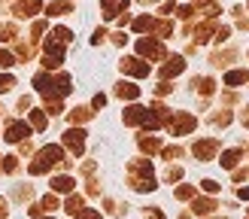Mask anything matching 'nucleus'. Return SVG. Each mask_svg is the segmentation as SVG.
Instances as JSON below:
<instances>
[{
	"label": "nucleus",
	"instance_id": "obj_25",
	"mask_svg": "<svg viewBox=\"0 0 249 219\" xmlns=\"http://www.w3.org/2000/svg\"><path fill=\"white\" fill-rule=\"evenodd\" d=\"M152 24H155V18H149V16H140V18H137L134 21V31H140V34H152Z\"/></svg>",
	"mask_w": 249,
	"mask_h": 219
},
{
	"label": "nucleus",
	"instance_id": "obj_8",
	"mask_svg": "<svg viewBox=\"0 0 249 219\" xmlns=\"http://www.w3.org/2000/svg\"><path fill=\"white\" fill-rule=\"evenodd\" d=\"M28 134H31V125H28V122H9L3 137H6L9 143H18V140H24V137H28Z\"/></svg>",
	"mask_w": 249,
	"mask_h": 219
},
{
	"label": "nucleus",
	"instance_id": "obj_15",
	"mask_svg": "<svg viewBox=\"0 0 249 219\" xmlns=\"http://www.w3.org/2000/svg\"><path fill=\"white\" fill-rule=\"evenodd\" d=\"M36 9H40V3H36V0H21V3H16V16H18V18H31Z\"/></svg>",
	"mask_w": 249,
	"mask_h": 219
},
{
	"label": "nucleus",
	"instance_id": "obj_43",
	"mask_svg": "<svg viewBox=\"0 0 249 219\" xmlns=\"http://www.w3.org/2000/svg\"><path fill=\"white\" fill-rule=\"evenodd\" d=\"M143 3H155V0H143Z\"/></svg>",
	"mask_w": 249,
	"mask_h": 219
},
{
	"label": "nucleus",
	"instance_id": "obj_39",
	"mask_svg": "<svg viewBox=\"0 0 249 219\" xmlns=\"http://www.w3.org/2000/svg\"><path fill=\"white\" fill-rule=\"evenodd\" d=\"M104 104H107V97H104V94H94V101H91V107H97V110H101Z\"/></svg>",
	"mask_w": 249,
	"mask_h": 219
},
{
	"label": "nucleus",
	"instance_id": "obj_30",
	"mask_svg": "<svg viewBox=\"0 0 249 219\" xmlns=\"http://www.w3.org/2000/svg\"><path fill=\"white\" fill-rule=\"evenodd\" d=\"M12 85H16V79H12L9 73H3V76H0V94H6V91L12 89Z\"/></svg>",
	"mask_w": 249,
	"mask_h": 219
},
{
	"label": "nucleus",
	"instance_id": "obj_22",
	"mask_svg": "<svg viewBox=\"0 0 249 219\" xmlns=\"http://www.w3.org/2000/svg\"><path fill=\"white\" fill-rule=\"evenodd\" d=\"M73 6L67 3V0H55V3H49L46 6V12H49V16H64V12H70Z\"/></svg>",
	"mask_w": 249,
	"mask_h": 219
},
{
	"label": "nucleus",
	"instance_id": "obj_32",
	"mask_svg": "<svg viewBox=\"0 0 249 219\" xmlns=\"http://www.w3.org/2000/svg\"><path fill=\"white\" fill-rule=\"evenodd\" d=\"M0 167H3V170H6V174H12V170H16V167H18V162H16V155H6V162H3V164H0Z\"/></svg>",
	"mask_w": 249,
	"mask_h": 219
},
{
	"label": "nucleus",
	"instance_id": "obj_40",
	"mask_svg": "<svg viewBox=\"0 0 249 219\" xmlns=\"http://www.w3.org/2000/svg\"><path fill=\"white\" fill-rule=\"evenodd\" d=\"M6 213H9V204L0 198V219H6Z\"/></svg>",
	"mask_w": 249,
	"mask_h": 219
},
{
	"label": "nucleus",
	"instance_id": "obj_33",
	"mask_svg": "<svg viewBox=\"0 0 249 219\" xmlns=\"http://www.w3.org/2000/svg\"><path fill=\"white\" fill-rule=\"evenodd\" d=\"M192 195H195V186H179V189H177V198H182V201L192 198Z\"/></svg>",
	"mask_w": 249,
	"mask_h": 219
},
{
	"label": "nucleus",
	"instance_id": "obj_29",
	"mask_svg": "<svg viewBox=\"0 0 249 219\" xmlns=\"http://www.w3.org/2000/svg\"><path fill=\"white\" fill-rule=\"evenodd\" d=\"M40 207H43V210H46V213H52V210H55V207H58V198H55V195H46V198L40 201Z\"/></svg>",
	"mask_w": 249,
	"mask_h": 219
},
{
	"label": "nucleus",
	"instance_id": "obj_23",
	"mask_svg": "<svg viewBox=\"0 0 249 219\" xmlns=\"http://www.w3.org/2000/svg\"><path fill=\"white\" fill-rule=\"evenodd\" d=\"M210 31H213V21H204L201 28H195V43H207L210 40Z\"/></svg>",
	"mask_w": 249,
	"mask_h": 219
},
{
	"label": "nucleus",
	"instance_id": "obj_36",
	"mask_svg": "<svg viewBox=\"0 0 249 219\" xmlns=\"http://www.w3.org/2000/svg\"><path fill=\"white\" fill-rule=\"evenodd\" d=\"M228 34H231V28H219V31H216V40H219V43H225V40H228Z\"/></svg>",
	"mask_w": 249,
	"mask_h": 219
},
{
	"label": "nucleus",
	"instance_id": "obj_5",
	"mask_svg": "<svg viewBox=\"0 0 249 219\" xmlns=\"http://www.w3.org/2000/svg\"><path fill=\"white\" fill-rule=\"evenodd\" d=\"M119 67H122V73H128V76H137V79L149 76V64H146V61H140V58H122V61H119Z\"/></svg>",
	"mask_w": 249,
	"mask_h": 219
},
{
	"label": "nucleus",
	"instance_id": "obj_4",
	"mask_svg": "<svg viewBox=\"0 0 249 219\" xmlns=\"http://www.w3.org/2000/svg\"><path fill=\"white\" fill-rule=\"evenodd\" d=\"M192 152H195L197 162H210V158H216V152H219V140H216V137L197 140V143L192 146Z\"/></svg>",
	"mask_w": 249,
	"mask_h": 219
},
{
	"label": "nucleus",
	"instance_id": "obj_41",
	"mask_svg": "<svg viewBox=\"0 0 249 219\" xmlns=\"http://www.w3.org/2000/svg\"><path fill=\"white\" fill-rule=\"evenodd\" d=\"M240 122H243V125L249 128V107H246V110H243V113H240Z\"/></svg>",
	"mask_w": 249,
	"mask_h": 219
},
{
	"label": "nucleus",
	"instance_id": "obj_34",
	"mask_svg": "<svg viewBox=\"0 0 249 219\" xmlns=\"http://www.w3.org/2000/svg\"><path fill=\"white\" fill-rule=\"evenodd\" d=\"M201 186H204V192H210V195H216V192H219V182H216V180H204Z\"/></svg>",
	"mask_w": 249,
	"mask_h": 219
},
{
	"label": "nucleus",
	"instance_id": "obj_10",
	"mask_svg": "<svg viewBox=\"0 0 249 219\" xmlns=\"http://www.w3.org/2000/svg\"><path fill=\"white\" fill-rule=\"evenodd\" d=\"M185 70V61L179 58V55H173V58H167V64L161 67V79H170V76H179V73Z\"/></svg>",
	"mask_w": 249,
	"mask_h": 219
},
{
	"label": "nucleus",
	"instance_id": "obj_2",
	"mask_svg": "<svg viewBox=\"0 0 249 219\" xmlns=\"http://www.w3.org/2000/svg\"><path fill=\"white\" fill-rule=\"evenodd\" d=\"M64 162V149L61 146H43L40 152H36V158L31 162V174H46L49 167H55V164H61Z\"/></svg>",
	"mask_w": 249,
	"mask_h": 219
},
{
	"label": "nucleus",
	"instance_id": "obj_35",
	"mask_svg": "<svg viewBox=\"0 0 249 219\" xmlns=\"http://www.w3.org/2000/svg\"><path fill=\"white\" fill-rule=\"evenodd\" d=\"M179 155H182L179 146H167V149H164V158H179Z\"/></svg>",
	"mask_w": 249,
	"mask_h": 219
},
{
	"label": "nucleus",
	"instance_id": "obj_19",
	"mask_svg": "<svg viewBox=\"0 0 249 219\" xmlns=\"http://www.w3.org/2000/svg\"><path fill=\"white\" fill-rule=\"evenodd\" d=\"M28 119H31V125H34L36 131L46 128V110H28Z\"/></svg>",
	"mask_w": 249,
	"mask_h": 219
},
{
	"label": "nucleus",
	"instance_id": "obj_11",
	"mask_svg": "<svg viewBox=\"0 0 249 219\" xmlns=\"http://www.w3.org/2000/svg\"><path fill=\"white\" fill-rule=\"evenodd\" d=\"M119 12H128V0H104V18H116Z\"/></svg>",
	"mask_w": 249,
	"mask_h": 219
},
{
	"label": "nucleus",
	"instance_id": "obj_17",
	"mask_svg": "<svg viewBox=\"0 0 249 219\" xmlns=\"http://www.w3.org/2000/svg\"><path fill=\"white\" fill-rule=\"evenodd\" d=\"M249 79V73L246 70H231L228 76H225V85H231V89H237V85H243Z\"/></svg>",
	"mask_w": 249,
	"mask_h": 219
},
{
	"label": "nucleus",
	"instance_id": "obj_27",
	"mask_svg": "<svg viewBox=\"0 0 249 219\" xmlns=\"http://www.w3.org/2000/svg\"><path fill=\"white\" fill-rule=\"evenodd\" d=\"M73 219H101V213H97V210H91V207H82V210H76V213H73Z\"/></svg>",
	"mask_w": 249,
	"mask_h": 219
},
{
	"label": "nucleus",
	"instance_id": "obj_44",
	"mask_svg": "<svg viewBox=\"0 0 249 219\" xmlns=\"http://www.w3.org/2000/svg\"><path fill=\"white\" fill-rule=\"evenodd\" d=\"M46 219H52V216H46Z\"/></svg>",
	"mask_w": 249,
	"mask_h": 219
},
{
	"label": "nucleus",
	"instance_id": "obj_12",
	"mask_svg": "<svg viewBox=\"0 0 249 219\" xmlns=\"http://www.w3.org/2000/svg\"><path fill=\"white\" fill-rule=\"evenodd\" d=\"M116 94L122 97V101H137V97H140V89H137L134 82H119L116 85Z\"/></svg>",
	"mask_w": 249,
	"mask_h": 219
},
{
	"label": "nucleus",
	"instance_id": "obj_6",
	"mask_svg": "<svg viewBox=\"0 0 249 219\" xmlns=\"http://www.w3.org/2000/svg\"><path fill=\"white\" fill-rule=\"evenodd\" d=\"M64 146H67L73 155H82V149H85V131H82V128L64 131Z\"/></svg>",
	"mask_w": 249,
	"mask_h": 219
},
{
	"label": "nucleus",
	"instance_id": "obj_9",
	"mask_svg": "<svg viewBox=\"0 0 249 219\" xmlns=\"http://www.w3.org/2000/svg\"><path fill=\"white\" fill-rule=\"evenodd\" d=\"M149 107H128L124 110V125H146Z\"/></svg>",
	"mask_w": 249,
	"mask_h": 219
},
{
	"label": "nucleus",
	"instance_id": "obj_14",
	"mask_svg": "<svg viewBox=\"0 0 249 219\" xmlns=\"http://www.w3.org/2000/svg\"><path fill=\"white\" fill-rule=\"evenodd\" d=\"M73 186H76V180L61 174V177H52V192H73Z\"/></svg>",
	"mask_w": 249,
	"mask_h": 219
},
{
	"label": "nucleus",
	"instance_id": "obj_37",
	"mask_svg": "<svg viewBox=\"0 0 249 219\" xmlns=\"http://www.w3.org/2000/svg\"><path fill=\"white\" fill-rule=\"evenodd\" d=\"M179 177H182V167H170V170H167V180H170V182L179 180Z\"/></svg>",
	"mask_w": 249,
	"mask_h": 219
},
{
	"label": "nucleus",
	"instance_id": "obj_31",
	"mask_svg": "<svg viewBox=\"0 0 249 219\" xmlns=\"http://www.w3.org/2000/svg\"><path fill=\"white\" fill-rule=\"evenodd\" d=\"M16 64V58H12V52H6V49H0V67H12Z\"/></svg>",
	"mask_w": 249,
	"mask_h": 219
},
{
	"label": "nucleus",
	"instance_id": "obj_13",
	"mask_svg": "<svg viewBox=\"0 0 249 219\" xmlns=\"http://www.w3.org/2000/svg\"><path fill=\"white\" fill-rule=\"evenodd\" d=\"M213 207H216V201H213V198H195V201H192V213L207 216V213H213Z\"/></svg>",
	"mask_w": 249,
	"mask_h": 219
},
{
	"label": "nucleus",
	"instance_id": "obj_38",
	"mask_svg": "<svg viewBox=\"0 0 249 219\" xmlns=\"http://www.w3.org/2000/svg\"><path fill=\"white\" fill-rule=\"evenodd\" d=\"M146 219H164V213H161L158 207H149V213H146Z\"/></svg>",
	"mask_w": 249,
	"mask_h": 219
},
{
	"label": "nucleus",
	"instance_id": "obj_28",
	"mask_svg": "<svg viewBox=\"0 0 249 219\" xmlns=\"http://www.w3.org/2000/svg\"><path fill=\"white\" fill-rule=\"evenodd\" d=\"M210 122H213V125H228V122H231V113H228V110H222V113H213V119H210Z\"/></svg>",
	"mask_w": 249,
	"mask_h": 219
},
{
	"label": "nucleus",
	"instance_id": "obj_26",
	"mask_svg": "<svg viewBox=\"0 0 249 219\" xmlns=\"http://www.w3.org/2000/svg\"><path fill=\"white\" fill-rule=\"evenodd\" d=\"M152 34H158L161 40H164V36L173 34V24H170V21H155V24H152Z\"/></svg>",
	"mask_w": 249,
	"mask_h": 219
},
{
	"label": "nucleus",
	"instance_id": "obj_20",
	"mask_svg": "<svg viewBox=\"0 0 249 219\" xmlns=\"http://www.w3.org/2000/svg\"><path fill=\"white\" fill-rule=\"evenodd\" d=\"M82 207H85V198H82V195H70V198L64 201V210L73 216V213H76V210H82Z\"/></svg>",
	"mask_w": 249,
	"mask_h": 219
},
{
	"label": "nucleus",
	"instance_id": "obj_3",
	"mask_svg": "<svg viewBox=\"0 0 249 219\" xmlns=\"http://www.w3.org/2000/svg\"><path fill=\"white\" fill-rule=\"evenodd\" d=\"M195 125H197V119H195L192 113H173V116H170V122H167V128H170L173 137L192 134V131H195Z\"/></svg>",
	"mask_w": 249,
	"mask_h": 219
},
{
	"label": "nucleus",
	"instance_id": "obj_21",
	"mask_svg": "<svg viewBox=\"0 0 249 219\" xmlns=\"http://www.w3.org/2000/svg\"><path fill=\"white\" fill-rule=\"evenodd\" d=\"M140 149H143V152H158V149H161V140L152 137V134H149V137L143 134V137H140Z\"/></svg>",
	"mask_w": 249,
	"mask_h": 219
},
{
	"label": "nucleus",
	"instance_id": "obj_1",
	"mask_svg": "<svg viewBox=\"0 0 249 219\" xmlns=\"http://www.w3.org/2000/svg\"><path fill=\"white\" fill-rule=\"evenodd\" d=\"M34 85H36V91L46 94V97H64V94H70V76H67V73H58V76H52V73H36Z\"/></svg>",
	"mask_w": 249,
	"mask_h": 219
},
{
	"label": "nucleus",
	"instance_id": "obj_42",
	"mask_svg": "<svg viewBox=\"0 0 249 219\" xmlns=\"http://www.w3.org/2000/svg\"><path fill=\"white\" fill-rule=\"evenodd\" d=\"M237 195H240V198H243V201H249V186H243V189H240Z\"/></svg>",
	"mask_w": 249,
	"mask_h": 219
},
{
	"label": "nucleus",
	"instance_id": "obj_18",
	"mask_svg": "<svg viewBox=\"0 0 249 219\" xmlns=\"http://www.w3.org/2000/svg\"><path fill=\"white\" fill-rule=\"evenodd\" d=\"M91 113H94V110H89V107H76V110L70 113V122H73V125H82V122L91 119Z\"/></svg>",
	"mask_w": 249,
	"mask_h": 219
},
{
	"label": "nucleus",
	"instance_id": "obj_24",
	"mask_svg": "<svg viewBox=\"0 0 249 219\" xmlns=\"http://www.w3.org/2000/svg\"><path fill=\"white\" fill-rule=\"evenodd\" d=\"M195 89L201 91V94H213V91H216V82L204 76V79H195Z\"/></svg>",
	"mask_w": 249,
	"mask_h": 219
},
{
	"label": "nucleus",
	"instance_id": "obj_16",
	"mask_svg": "<svg viewBox=\"0 0 249 219\" xmlns=\"http://www.w3.org/2000/svg\"><path fill=\"white\" fill-rule=\"evenodd\" d=\"M240 149H228V152H222V167H228V170H234L237 167V162H240Z\"/></svg>",
	"mask_w": 249,
	"mask_h": 219
},
{
	"label": "nucleus",
	"instance_id": "obj_7",
	"mask_svg": "<svg viewBox=\"0 0 249 219\" xmlns=\"http://www.w3.org/2000/svg\"><path fill=\"white\" fill-rule=\"evenodd\" d=\"M137 52L146 55V58L161 61V58H164V46H161L158 40H140V43H137Z\"/></svg>",
	"mask_w": 249,
	"mask_h": 219
}]
</instances>
